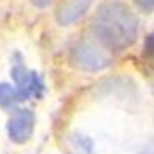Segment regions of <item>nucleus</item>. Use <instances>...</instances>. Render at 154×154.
<instances>
[{"mask_svg":"<svg viewBox=\"0 0 154 154\" xmlns=\"http://www.w3.org/2000/svg\"><path fill=\"white\" fill-rule=\"evenodd\" d=\"M91 28L103 48L123 51L137 40L139 20L130 6L120 2H109L97 8L91 20Z\"/></svg>","mask_w":154,"mask_h":154,"instance_id":"f257e3e1","label":"nucleus"},{"mask_svg":"<svg viewBox=\"0 0 154 154\" xmlns=\"http://www.w3.org/2000/svg\"><path fill=\"white\" fill-rule=\"evenodd\" d=\"M68 59L71 66L86 72H99L111 65L108 51L88 38H82L71 46Z\"/></svg>","mask_w":154,"mask_h":154,"instance_id":"f03ea898","label":"nucleus"},{"mask_svg":"<svg viewBox=\"0 0 154 154\" xmlns=\"http://www.w3.org/2000/svg\"><path fill=\"white\" fill-rule=\"evenodd\" d=\"M11 75L16 82V91L20 100H28L31 97L40 99L45 91V85L42 77L35 71H29L22 63H16L11 69Z\"/></svg>","mask_w":154,"mask_h":154,"instance_id":"7ed1b4c3","label":"nucleus"},{"mask_svg":"<svg viewBox=\"0 0 154 154\" xmlns=\"http://www.w3.org/2000/svg\"><path fill=\"white\" fill-rule=\"evenodd\" d=\"M35 128V116L28 108H20L11 116V119L6 125L8 136L14 143L25 145L29 142Z\"/></svg>","mask_w":154,"mask_h":154,"instance_id":"20e7f679","label":"nucleus"},{"mask_svg":"<svg viewBox=\"0 0 154 154\" xmlns=\"http://www.w3.org/2000/svg\"><path fill=\"white\" fill-rule=\"evenodd\" d=\"M93 0H62L56 9V20L62 26L75 23L88 11Z\"/></svg>","mask_w":154,"mask_h":154,"instance_id":"39448f33","label":"nucleus"},{"mask_svg":"<svg viewBox=\"0 0 154 154\" xmlns=\"http://www.w3.org/2000/svg\"><path fill=\"white\" fill-rule=\"evenodd\" d=\"M20 102V97L16 91V88H12L9 83H0V106L3 109L14 108Z\"/></svg>","mask_w":154,"mask_h":154,"instance_id":"423d86ee","label":"nucleus"},{"mask_svg":"<svg viewBox=\"0 0 154 154\" xmlns=\"http://www.w3.org/2000/svg\"><path fill=\"white\" fill-rule=\"evenodd\" d=\"M72 145L80 154H94V142L93 139L83 134H75L72 137Z\"/></svg>","mask_w":154,"mask_h":154,"instance_id":"0eeeda50","label":"nucleus"},{"mask_svg":"<svg viewBox=\"0 0 154 154\" xmlns=\"http://www.w3.org/2000/svg\"><path fill=\"white\" fill-rule=\"evenodd\" d=\"M134 3L143 12H152L154 9V0H134Z\"/></svg>","mask_w":154,"mask_h":154,"instance_id":"6e6552de","label":"nucleus"},{"mask_svg":"<svg viewBox=\"0 0 154 154\" xmlns=\"http://www.w3.org/2000/svg\"><path fill=\"white\" fill-rule=\"evenodd\" d=\"M54 0H31V3L35 6V8H46V6H49L51 3H53Z\"/></svg>","mask_w":154,"mask_h":154,"instance_id":"1a4fd4ad","label":"nucleus"},{"mask_svg":"<svg viewBox=\"0 0 154 154\" xmlns=\"http://www.w3.org/2000/svg\"><path fill=\"white\" fill-rule=\"evenodd\" d=\"M140 154H152V151H151V149H145V151H142Z\"/></svg>","mask_w":154,"mask_h":154,"instance_id":"9d476101","label":"nucleus"}]
</instances>
